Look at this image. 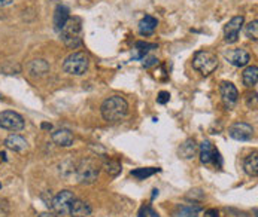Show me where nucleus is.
<instances>
[{
	"instance_id": "obj_1",
	"label": "nucleus",
	"mask_w": 258,
	"mask_h": 217,
	"mask_svg": "<svg viewBox=\"0 0 258 217\" xmlns=\"http://www.w3.org/2000/svg\"><path fill=\"white\" fill-rule=\"evenodd\" d=\"M100 112H102V116L105 121L118 122L122 118H125V115L128 112V104L121 95H112L103 101Z\"/></svg>"
},
{
	"instance_id": "obj_2",
	"label": "nucleus",
	"mask_w": 258,
	"mask_h": 217,
	"mask_svg": "<svg viewBox=\"0 0 258 217\" xmlns=\"http://www.w3.org/2000/svg\"><path fill=\"white\" fill-rule=\"evenodd\" d=\"M192 67L203 76L214 73L218 67V57L211 51H199L192 58Z\"/></svg>"
},
{
	"instance_id": "obj_3",
	"label": "nucleus",
	"mask_w": 258,
	"mask_h": 217,
	"mask_svg": "<svg viewBox=\"0 0 258 217\" xmlns=\"http://www.w3.org/2000/svg\"><path fill=\"white\" fill-rule=\"evenodd\" d=\"M99 173H100V168L94 159H91V158L82 159L76 168V179L82 184H90V183H94L97 180Z\"/></svg>"
},
{
	"instance_id": "obj_4",
	"label": "nucleus",
	"mask_w": 258,
	"mask_h": 217,
	"mask_svg": "<svg viewBox=\"0 0 258 217\" xmlns=\"http://www.w3.org/2000/svg\"><path fill=\"white\" fill-rule=\"evenodd\" d=\"M81 20L79 18H69L68 24L61 30V39L69 48H78L82 45V37H81Z\"/></svg>"
},
{
	"instance_id": "obj_5",
	"label": "nucleus",
	"mask_w": 258,
	"mask_h": 217,
	"mask_svg": "<svg viewBox=\"0 0 258 217\" xmlns=\"http://www.w3.org/2000/svg\"><path fill=\"white\" fill-rule=\"evenodd\" d=\"M88 57L84 52H74L71 54L64 63H63V70L74 76H82L88 70Z\"/></svg>"
},
{
	"instance_id": "obj_6",
	"label": "nucleus",
	"mask_w": 258,
	"mask_h": 217,
	"mask_svg": "<svg viewBox=\"0 0 258 217\" xmlns=\"http://www.w3.org/2000/svg\"><path fill=\"white\" fill-rule=\"evenodd\" d=\"M75 201L74 192L71 190H61L58 195L54 196V199L51 201V207L52 210L60 214V216H66L71 213V205Z\"/></svg>"
},
{
	"instance_id": "obj_7",
	"label": "nucleus",
	"mask_w": 258,
	"mask_h": 217,
	"mask_svg": "<svg viewBox=\"0 0 258 217\" xmlns=\"http://www.w3.org/2000/svg\"><path fill=\"white\" fill-rule=\"evenodd\" d=\"M0 127L8 131H21L24 128V119L20 113L12 110H5L0 113Z\"/></svg>"
},
{
	"instance_id": "obj_8",
	"label": "nucleus",
	"mask_w": 258,
	"mask_h": 217,
	"mask_svg": "<svg viewBox=\"0 0 258 217\" xmlns=\"http://www.w3.org/2000/svg\"><path fill=\"white\" fill-rule=\"evenodd\" d=\"M200 161L205 165H217V167L222 165L220 152L215 149V146L212 145L211 142H208V140H205L200 146Z\"/></svg>"
},
{
	"instance_id": "obj_9",
	"label": "nucleus",
	"mask_w": 258,
	"mask_h": 217,
	"mask_svg": "<svg viewBox=\"0 0 258 217\" xmlns=\"http://www.w3.org/2000/svg\"><path fill=\"white\" fill-rule=\"evenodd\" d=\"M243 23H245V18H243L242 15H237V17H233V18L225 24V27H224L225 39H224V40H225L228 45L236 43V42L239 40V32H240Z\"/></svg>"
},
{
	"instance_id": "obj_10",
	"label": "nucleus",
	"mask_w": 258,
	"mask_h": 217,
	"mask_svg": "<svg viewBox=\"0 0 258 217\" xmlns=\"http://www.w3.org/2000/svg\"><path fill=\"white\" fill-rule=\"evenodd\" d=\"M228 134L237 142H248L254 137V128L246 122H236L230 127Z\"/></svg>"
},
{
	"instance_id": "obj_11",
	"label": "nucleus",
	"mask_w": 258,
	"mask_h": 217,
	"mask_svg": "<svg viewBox=\"0 0 258 217\" xmlns=\"http://www.w3.org/2000/svg\"><path fill=\"white\" fill-rule=\"evenodd\" d=\"M225 58L234 67H245L251 61V55L245 49H240V48L239 49H231V51L225 52Z\"/></svg>"
},
{
	"instance_id": "obj_12",
	"label": "nucleus",
	"mask_w": 258,
	"mask_h": 217,
	"mask_svg": "<svg viewBox=\"0 0 258 217\" xmlns=\"http://www.w3.org/2000/svg\"><path fill=\"white\" fill-rule=\"evenodd\" d=\"M220 91H221L222 101L225 103L227 107H233L237 103L239 92H237V88L231 82H222Z\"/></svg>"
},
{
	"instance_id": "obj_13",
	"label": "nucleus",
	"mask_w": 258,
	"mask_h": 217,
	"mask_svg": "<svg viewBox=\"0 0 258 217\" xmlns=\"http://www.w3.org/2000/svg\"><path fill=\"white\" fill-rule=\"evenodd\" d=\"M69 14H71V12H69V8L64 6V5H58V6L55 8V12H54V26H55V29H57L58 32H61L63 27L68 24V21H69V18H71Z\"/></svg>"
},
{
	"instance_id": "obj_14",
	"label": "nucleus",
	"mask_w": 258,
	"mask_h": 217,
	"mask_svg": "<svg viewBox=\"0 0 258 217\" xmlns=\"http://www.w3.org/2000/svg\"><path fill=\"white\" fill-rule=\"evenodd\" d=\"M91 213H93V210H91V207H90V204L88 202H85V201H82V199H78V198H75V201L72 202V205H71V216L72 217H91Z\"/></svg>"
},
{
	"instance_id": "obj_15",
	"label": "nucleus",
	"mask_w": 258,
	"mask_h": 217,
	"mask_svg": "<svg viewBox=\"0 0 258 217\" xmlns=\"http://www.w3.org/2000/svg\"><path fill=\"white\" fill-rule=\"evenodd\" d=\"M52 142L60 147H71L74 145V134L66 128L57 130L52 133Z\"/></svg>"
},
{
	"instance_id": "obj_16",
	"label": "nucleus",
	"mask_w": 258,
	"mask_h": 217,
	"mask_svg": "<svg viewBox=\"0 0 258 217\" xmlns=\"http://www.w3.org/2000/svg\"><path fill=\"white\" fill-rule=\"evenodd\" d=\"M157 26H158L157 18H154V17H151V15H147V17H144V18L141 20V23H139V33H141L142 36H149V35H152V33L155 32Z\"/></svg>"
},
{
	"instance_id": "obj_17",
	"label": "nucleus",
	"mask_w": 258,
	"mask_h": 217,
	"mask_svg": "<svg viewBox=\"0 0 258 217\" xmlns=\"http://www.w3.org/2000/svg\"><path fill=\"white\" fill-rule=\"evenodd\" d=\"M5 146L14 152H24L27 149V142L21 136H9L5 140Z\"/></svg>"
},
{
	"instance_id": "obj_18",
	"label": "nucleus",
	"mask_w": 258,
	"mask_h": 217,
	"mask_svg": "<svg viewBox=\"0 0 258 217\" xmlns=\"http://www.w3.org/2000/svg\"><path fill=\"white\" fill-rule=\"evenodd\" d=\"M243 170L248 176L257 177L258 174V155L257 152L251 153L249 156H246V159L243 161Z\"/></svg>"
},
{
	"instance_id": "obj_19",
	"label": "nucleus",
	"mask_w": 258,
	"mask_h": 217,
	"mask_svg": "<svg viewBox=\"0 0 258 217\" xmlns=\"http://www.w3.org/2000/svg\"><path fill=\"white\" fill-rule=\"evenodd\" d=\"M258 79V69L257 66H249L245 69V72L242 74V80H243V85L248 86V88H252L257 85Z\"/></svg>"
},
{
	"instance_id": "obj_20",
	"label": "nucleus",
	"mask_w": 258,
	"mask_h": 217,
	"mask_svg": "<svg viewBox=\"0 0 258 217\" xmlns=\"http://www.w3.org/2000/svg\"><path fill=\"white\" fill-rule=\"evenodd\" d=\"M196 152H197V145H196V140H194V139L185 140L184 143L181 145V147H179V155H181L184 159H191V158H194Z\"/></svg>"
},
{
	"instance_id": "obj_21",
	"label": "nucleus",
	"mask_w": 258,
	"mask_h": 217,
	"mask_svg": "<svg viewBox=\"0 0 258 217\" xmlns=\"http://www.w3.org/2000/svg\"><path fill=\"white\" fill-rule=\"evenodd\" d=\"M157 45L155 43H148V42H138L135 45V51H136V55L135 58L136 60H141L144 57H147V54L151 51V49H155Z\"/></svg>"
},
{
	"instance_id": "obj_22",
	"label": "nucleus",
	"mask_w": 258,
	"mask_h": 217,
	"mask_svg": "<svg viewBox=\"0 0 258 217\" xmlns=\"http://www.w3.org/2000/svg\"><path fill=\"white\" fill-rule=\"evenodd\" d=\"M30 73L33 74V76H40V74H45V73L48 72V69H49V66L46 64V61L45 60H35L32 64H30Z\"/></svg>"
},
{
	"instance_id": "obj_23",
	"label": "nucleus",
	"mask_w": 258,
	"mask_h": 217,
	"mask_svg": "<svg viewBox=\"0 0 258 217\" xmlns=\"http://www.w3.org/2000/svg\"><path fill=\"white\" fill-rule=\"evenodd\" d=\"M160 168H152V167H148V168H138L135 171H132V176L136 177L138 180H145L148 177H151L152 174L158 173Z\"/></svg>"
},
{
	"instance_id": "obj_24",
	"label": "nucleus",
	"mask_w": 258,
	"mask_h": 217,
	"mask_svg": "<svg viewBox=\"0 0 258 217\" xmlns=\"http://www.w3.org/2000/svg\"><path fill=\"white\" fill-rule=\"evenodd\" d=\"M103 167H105V170H106V173L109 176H118L121 173V164L118 161H115V159L106 161Z\"/></svg>"
},
{
	"instance_id": "obj_25",
	"label": "nucleus",
	"mask_w": 258,
	"mask_h": 217,
	"mask_svg": "<svg viewBox=\"0 0 258 217\" xmlns=\"http://www.w3.org/2000/svg\"><path fill=\"white\" fill-rule=\"evenodd\" d=\"M200 207H192V205H188V207H181L179 208V217H196L200 213Z\"/></svg>"
},
{
	"instance_id": "obj_26",
	"label": "nucleus",
	"mask_w": 258,
	"mask_h": 217,
	"mask_svg": "<svg viewBox=\"0 0 258 217\" xmlns=\"http://www.w3.org/2000/svg\"><path fill=\"white\" fill-rule=\"evenodd\" d=\"M245 32H246V36L249 37V39H254V40H257V39H258V23H257V20H254L252 23H249V24L246 26Z\"/></svg>"
},
{
	"instance_id": "obj_27",
	"label": "nucleus",
	"mask_w": 258,
	"mask_h": 217,
	"mask_svg": "<svg viewBox=\"0 0 258 217\" xmlns=\"http://www.w3.org/2000/svg\"><path fill=\"white\" fill-rule=\"evenodd\" d=\"M11 213L9 202L5 198H0V217H8Z\"/></svg>"
},
{
	"instance_id": "obj_28",
	"label": "nucleus",
	"mask_w": 258,
	"mask_h": 217,
	"mask_svg": "<svg viewBox=\"0 0 258 217\" xmlns=\"http://www.w3.org/2000/svg\"><path fill=\"white\" fill-rule=\"evenodd\" d=\"M169 100H170V94H169L167 91H161V92L158 94V97H157V101H158L160 104H166Z\"/></svg>"
},
{
	"instance_id": "obj_29",
	"label": "nucleus",
	"mask_w": 258,
	"mask_h": 217,
	"mask_svg": "<svg viewBox=\"0 0 258 217\" xmlns=\"http://www.w3.org/2000/svg\"><path fill=\"white\" fill-rule=\"evenodd\" d=\"M158 64V60L155 58V57H152V55H149V57H144V67H151V66H157Z\"/></svg>"
},
{
	"instance_id": "obj_30",
	"label": "nucleus",
	"mask_w": 258,
	"mask_h": 217,
	"mask_svg": "<svg viewBox=\"0 0 258 217\" xmlns=\"http://www.w3.org/2000/svg\"><path fill=\"white\" fill-rule=\"evenodd\" d=\"M205 217H220V211L217 208H209L205 211Z\"/></svg>"
},
{
	"instance_id": "obj_31",
	"label": "nucleus",
	"mask_w": 258,
	"mask_h": 217,
	"mask_svg": "<svg viewBox=\"0 0 258 217\" xmlns=\"http://www.w3.org/2000/svg\"><path fill=\"white\" fill-rule=\"evenodd\" d=\"M148 211H149V207H148V205L142 207V208H141V211H139V217H147Z\"/></svg>"
},
{
	"instance_id": "obj_32",
	"label": "nucleus",
	"mask_w": 258,
	"mask_h": 217,
	"mask_svg": "<svg viewBox=\"0 0 258 217\" xmlns=\"http://www.w3.org/2000/svg\"><path fill=\"white\" fill-rule=\"evenodd\" d=\"M14 0H0V6H8V5H11Z\"/></svg>"
},
{
	"instance_id": "obj_33",
	"label": "nucleus",
	"mask_w": 258,
	"mask_h": 217,
	"mask_svg": "<svg viewBox=\"0 0 258 217\" xmlns=\"http://www.w3.org/2000/svg\"><path fill=\"white\" fill-rule=\"evenodd\" d=\"M2 162H6V153L5 152H0V164Z\"/></svg>"
},
{
	"instance_id": "obj_34",
	"label": "nucleus",
	"mask_w": 258,
	"mask_h": 217,
	"mask_svg": "<svg viewBox=\"0 0 258 217\" xmlns=\"http://www.w3.org/2000/svg\"><path fill=\"white\" fill-rule=\"evenodd\" d=\"M148 214H149V217H158V214H157V213H155V211H154L151 207H149V211H148Z\"/></svg>"
},
{
	"instance_id": "obj_35",
	"label": "nucleus",
	"mask_w": 258,
	"mask_h": 217,
	"mask_svg": "<svg viewBox=\"0 0 258 217\" xmlns=\"http://www.w3.org/2000/svg\"><path fill=\"white\" fill-rule=\"evenodd\" d=\"M37 217H57L55 214H52V213H42V214H39Z\"/></svg>"
},
{
	"instance_id": "obj_36",
	"label": "nucleus",
	"mask_w": 258,
	"mask_h": 217,
	"mask_svg": "<svg viewBox=\"0 0 258 217\" xmlns=\"http://www.w3.org/2000/svg\"><path fill=\"white\" fill-rule=\"evenodd\" d=\"M42 128H43V130H51L52 125H51V124H42Z\"/></svg>"
},
{
	"instance_id": "obj_37",
	"label": "nucleus",
	"mask_w": 258,
	"mask_h": 217,
	"mask_svg": "<svg viewBox=\"0 0 258 217\" xmlns=\"http://www.w3.org/2000/svg\"><path fill=\"white\" fill-rule=\"evenodd\" d=\"M0 189H2V183H0Z\"/></svg>"
}]
</instances>
